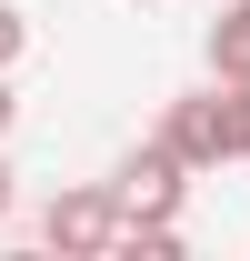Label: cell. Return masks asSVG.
Returning <instances> with one entry per match:
<instances>
[{"label": "cell", "mask_w": 250, "mask_h": 261, "mask_svg": "<svg viewBox=\"0 0 250 261\" xmlns=\"http://www.w3.org/2000/svg\"><path fill=\"white\" fill-rule=\"evenodd\" d=\"M120 221H130L120 181H80V191H60L50 211H40V241H50L60 261H100L110 241H120Z\"/></svg>", "instance_id": "6da1fadb"}, {"label": "cell", "mask_w": 250, "mask_h": 261, "mask_svg": "<svg viewBox=\"0 0 250 261\" xmlns=\"http://www.w3.org/2000/svg\"><path fill=\"white\" fill-rule=\"evenodd\" d=\"M110 181H120V211H130V221H180V201H190V161L160 141V130L110 171Z\"/></svg>", "instance_id": "7a4b0ae2"}, {"label": "cell", "mask_w": 250, "mask_h": 261, "mask_svg": "<svg viewBox=\"0 0 250 261\" xmlns=\"http://www.w3.org/2000/svg\"><path fill=\"white\" fill-rule=\"evenodd\" d=\"M160 141H170L190 171H220V161H230V130H220V91H190V100H170V111H160Z\"/></svg>", "instance_id": "3957f363"}, {"label": "cell", "mask_w": 250, "mask_h": 261, "mask_svg": "<svg viewBox=\"0 0 250 261\" xmlns=\"http://www.w3.org/2000/svg\"><path fill=\"white\" fill-rule=\"evenodd\" d=\"M210 81H250V0H230L210 20Z\"/></svg>", "instance_id": "277c9868"}, {"label": "cell", "mask_w": 250, "mask_h": 261, "mask_svg": "<svg viewBox=\"0 0 250 261\" xmlns=\"http://www.w3.org/2000/svg\"><path fill=\"white\" fill-rule=\"evenodd\" d=\"M110 261H180V221H120Z\"/></svg>", "instance_id": "5b68a950"}, {"label": "cell", "mask_w": 250, "mask_h": 261, "mask_svg": "<svg viewBox=\"0 0 250 261\" xmlns=\"http://www.w3.org/2000/svg\"><path fill=\"white\" fill-rule=\"evenodd\" d=\"M220 130H230V161H250V81H220Z\"/></svg>", "instance_id": "8992f818"}, {"label": "cell", "mask_w": 250, "mask_h": 261, "mask_svg": "<svg viewBox=\"0 0 250 261\" xmlns=\"http://www.w3.org/2000/svg\"><path fill=\"white\" fill-rule=\"evenodd\" d=\"M20 50H30V20H20V10H10V0H0V70L20 61Z\"/></svg>", "instance_id": "52a82bcc"}, {"label": "cell", "mask_w": 250, "mask_h": 261, "mask_svg": "<svg viewBox=\"0 0 250 261\" xmlns=\"http://www.w3.org/2000/svg\"><path fill=\"white\" fill-rule=\"evenodd\" d=\"M10 121H20V100H10V70H0V130H10Z\"/></svg>", "instance_id": "ba28073f"}, {"label": "cell", "mask_w": 250, "mask_h": 261, "mask_svg": "<svg viewBox=\"0 0 250 261\" xmlns=\"http://www.w3.org/2000/svg\"><path fill=\"white\" fill-rule=\"evenodd\" d=\"M0 221H10V161H0Z\"/></svg>", "instance_id": "9c48e42d"}, {"label": "cell", "mask_w": 250, "mask_h": 261, "mask_svg": "<svg viewBox=\"0 0 250 261\" xmlns=\"http://www.w3.org/2000/svg\"><path fill=\"white\" fill-rule=\"evenodd\" d=\"M130 10H150V0H130Z\"/></svg>", "instance_id": "30bf717a"}]
</instances>
